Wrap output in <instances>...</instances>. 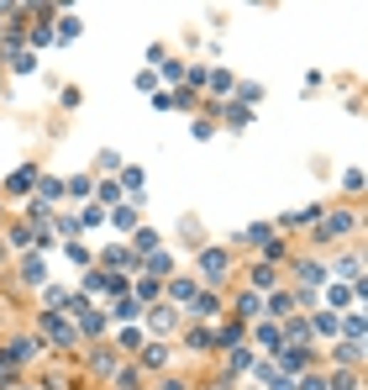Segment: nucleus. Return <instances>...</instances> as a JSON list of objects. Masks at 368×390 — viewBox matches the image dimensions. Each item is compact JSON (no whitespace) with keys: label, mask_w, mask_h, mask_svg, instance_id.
Wrapping results in <instances>:
<instances>
[{"label":"nucleus","mask_w":368,"mask_h":390,"mask_svg":"<svg viewBox=\"0 0 368 390\" xmlns=\"http://www.w3.org/2000/svg\"><path fill=\"white\" fill-rule=\"evenodd\" d=\"M37 164H21V169H11V180H6V195L11 200H32V190H37Z\"/></svg>","instance_id":"nucleus-6"},{"label":"nucleus","mask_w":368,"mask_h":390,"mask_svg":"<svg viewBox=\"0 0 368 390\" xmlns=\"http://www.w3.org/2000/svg\"><path fill=\"white\" fill-rule=\"evenodd\" d=\"M116 185H127L132 206H142V200H147V190H142V169H137V164H127V169H121V180H116Z\"/></svg>","instance_id":"nucleus-19"},{"label":"nucleus","mask_w":368,"mask_h":390,"mask_svg":"<svg viewBox=\"0 0 368 390\" xmlns=\"http://www.w3.org/2000/svg\"><path fill=\"white\" fill-rule=\"evenodd\" d=\"M137 264H142V259H137L127 243H111V248L100 253V264H95V269H111V274H116V269H137Z\"/></svg>","instance_id":"nucleus-10"},{"label":"nucleus","mask_w":368,"mask_h":390,"mask_svg":"<svg viewBox=\"0 0 368 390\" xmlns=\"http://www.w3.org/2000/svg\"><path fill=\"white\" fill-rule=\"evenodd\" d=\"M137 354H142L137 364H142V369H153V374H158V369H169V359H174V354H169V343H142Z\"/></svg>","instance_id":"nucleus-12"},{"label":"nucleus","mask_w":368,"mask_h":390,"mask_svg":"<svg viewBox=\"0 0 368 390\" xmlns=\"http://www.w3.org/2000/svg\"><path fill=\"white\" fill-rule=\"evenodd\" d=\"M358 211H321V222H316V232H310V243L326 248V243H337V237H358Z\"/></svg>","instance_id":"nucleus-1"},{"label":"nucleus","mask_w":368,"mask_h":390,"mask_svg":"<svg viewBox=\"0 0 368 390\" xmlns=\"http://www.w3.org/2000/svg\"><path fill=\"white\" fill-rule=\"evenodd\" d=\"M79 222H85V227H100L105 211H100V206H79Z\"/></svg>","instance_id":"nucleus-43"},{"label":"nucleus","mask_w":368,"mask_h":390,"mask_svg":"<svg viewBox=\"0 0 368 390\" xmlns=\"http://www.w3.org/2000/svg\"><path fill=\"white\" fill-rule=\"evenodd\" d=\"M74 332H85V338H100V332H105V312H95V306H90L85 317H74Z\"/></svg>","instance_id":"nucleus-23"},{"label":"nucleus","mask_w":368,"mask_h":390,"mask_svg":"<svg viewBox=\"0 0 368 390\" xmlns=\"http://www.w3.org/2000/svg\"><path fill=\"white\" fill-rule=\"evenodd\" d=\"M32 237H37V227H11V248H26V243H32Z\"/></svg>","instance_id":"nucleus-39"},{"label":"nucleus","mask_w":368,"mask_h":390,"mask_svg":"<svg viewBox=\"0 0 368 390\" xmlns=\"http://www.w3.org/2000/svg\"><path fill=\"white\" fill-rule=\"evenodd\" d=\"M58 101H63V111H74V106H79V90H74V85H63V90H58Z\"/></svg>","instance_id":"nucleus-47"},{"label":"nucleus","mask_w":368,"mask_h":390,"mask_svg":"<svg viewBox=\"0 0 368 390\" xmlns=\"http://www.w3.org/2000/svg\"><path fill=\"white\" fill-rule=\"evenodd\" d=\"M231 312H237V322H242V327H248V322H263V295L242 290L237 301H231Z\"/></svg>","instance_id":"nucleus-11"},{"label":"nucleus","mask_w":368,"mask_h":390,"mask_svg":"<svg viewBox=\"0 0 368 390\" xmlns=\"http://www.w3.org/2000/svg\"><path fill=\"white\" fill-rule=\"evenodd\" d=\"M200 279L206 285H226V274H231V253L226 248H200Z\"/></svg>","instance_id":"nucleus-3"},{"label":"nucleus","mask_w":368,"mask_h":390,"mask_svg":"<svg viewBox=\"0 0 368 390\" xmlns=\"http://www.w3.org/2000/svg\"><path fill=\"white\" fill-rule=\"evenodd\" d=\"M295 285L300 290H321L326 285V259H295Z\"/></svg>","instance_id":"nucleus-8"},{"label":"nucleus","mask_w":368,"mask_h":390,"mask_svg":"<svg viewBox=\"0 0 368 390\" xmlns=\"http://www.w3.org/2000/svg\"><path fill=\"white\" fill-rule=\"evenodd\" d=\"M189 132H195V138H200V143H206V138H211V132H216V122H211V116H195V122H189Z\"/></svg>","instance_id":"nucleus-42"},{"label":"nucleus","mask_w":368,"mask_h":390,"mask_svg":"<svg viewBox=\"0 0 368 390\" xmlns=\"http://www.w3.org/2000/svg\"><path fill=\"white\" fill-rule=\"evenodd\" d=\"M142 317H147V332H163V338L179 327V306H169V301H153Z\"/></svg>","instance_id":"nucleus-7"},{"label":"nucleus","mask_w":368,"mask_h":390,"mask_svg":"<svg viewBox=\"0 0 368 390\" xmlns=\"http://www.w3.org/2000/svg\"><path fill=\"white\" fill-rule=\"evenodd\" d=\"M116 390H142V369H116Z\"/></svg>","instance_id":"nucleus-37"},{"label":"nucleus","mask_w":368,"mask_h":390,"mask_svg":"<svg viewBox=\"0 0 368 390\" xmlns=\"http://www.w3.org/2000/svg\"><path fill=\"white\" fill-rule=\"evenodd\" d=\"M90 369H95V374H116L121 364H116V354H111V348H95V359H90Z\"/></svg>","instance_id":"nucleus-33"},{"label":"nucleus","mask_w":368,"mask_h":390,"mask_svg":"<svg viewBox=\"0 0 368 390\" xmlns=\"http://www.w3.org/2000/svg\"><path fill=\"white\" fill-rule=\"evenodd\" d=\"M69 264H95V253H90L85 243H79V237H74V243H69Z\"/></svg>","instance_id":"nucleus-41"},{"label":"nucleus","mask_w":368,"mask_h":390,"mask_svg":"<svg viewBox=\"0 0 368 390\" xmlns=\"http://www.w3.org/2000/svg\"><path fill=\"white\" fill-rule=\"evenodd\" d=\"M142 269H147V274H153L158 285H163V279L174 274V253H169V248H163V253H147V259H142Z\"/></svg>","instance_id":"nucleus-18"},{"label":"nucleus","mask_w":368,"mask_h":390,"mask_svg":"<svg viewBox=\"0 0 368 390\" xmlns=\"http://www.w3.org/2000/svg\"><path fill=\"white\" fill-rule=\"evenodd\" d=\"M274 232H279L274 222H253L248 232H237V237H242V243H248V248H263V243H268V237H274Z\"/></svg>","instance_id":"nucleus-25"},{"label":"nucleus","mask_w":368,"mask_h":390,"mask_svg":"<svg viewBox=\"0 0 368 390\" xmlns=\"http://www.w3.org/2000/svg\"><path fill=\"white\" fill-rule=\"evenodd\" d=\"M11 69H16V74H37V53H32V48L11 53Z\"/></svg>","instance_id":"nucleus-34"},{"label":"nucleus","mask_w":368,"mask_h":390,"mask_svg":"<svg viewBox=\"0 0 368 390\" xmlns=\"http://www.w3.org/2000/svg\"><path fill=\"white\" fill-rule=\"evenodd\" d=\"M237 101L248 106V101H263V85H237Z\"/></svg>","instance_id":"nucleus-44"},{"label":"nucleus","mask_w":368,"mask_h":390,"mask_svg":"<svg viewBox=\"0 0 368 390\" xmlns=\"http://www.w3.org/2000/svg\"><path fill=\"white\" fill-rule=\"evenodd\" d=\"M310 338H337V312H316V322H310Z\"/></svg>","instance_id":"nucleus-29"},{"label":"nucleus","mask_w":368,"mask_h":390,"mask_svg":"<svg viewBox=\"0 0 368 390\" xmlns=\"http://www.w3.org/2000/svg\"><path fill=\"white\" fill-rule=\"evenodd\" d=\"M111 317H116V327H132V322L142 317V306L132 301V295H116V306H111Z\"/></svg>","instance_id":"nucleus-22"},{"label":"nucleus","mask_w":368,"mask_h":390,"mask_svg":"<svg viewBox=\"0 0 368 390\" xmlns=\"http://www.w3.org/2000/svg\"><path fill=\"white\" fill-rule=\"evenodd\" d=\"M206 85L216 90V96H226V90H231V74H226V69H211V74H206Z\"/></svg>","instance_id":"nucleus-38"},{"label":"nucleus","mask_w":368,"mask_h":390,"mask_svg":"<svg viewBox=\"0 0 368 390\" xmlns=\"http://www.w3.org/2000/svg\"><path fill=\"white\" fill-rule=\"evenodd\" d=\"M63 195H69V200H79V206H90L95 180H90V174H74V180H63Z\"/></svg>","instance_id":"nucleus-20"},{"label":"nucleus","mask_w":368,"mask_h":390,"mask_svg":"<svg viewBox=\"0 0 368 390\" xmlns=\"http://www.w3.org/2000/svg\"><path fill=\"white\" fill-rule=\"evenodd\" d=\"M11 380H16V369H11V359H6V354H0V390H6Z\"/></svg>","instance_id":"nucleus-50"},{"label":"nucleus","mask_w":368,"mask_h":390,"mask_svg":"<svg viewBox=\"0 0 368 390\" xmlns=\"http://www.w3.org/2000/svg\"><path fill=\"white\" fill-rule=\"evenodd\" d=\"M95 200H100V211L121 206V185H116V180H100V185H95Z\"/></svg>","instance_id":"nucleus-27"},{"label":"nucleus","mask_w":368,"mask_h":390,"mask_svg":"<svg viewBox=\"0 0 368 390\" xmlns=\"http://www.w3.org/2000/svg\"><path fill=\"white\" fill-rule=\"evenodd\" d=\"M258 343H263V348H274V354H279V348H284V332H279V322H258Z\"/></svg>","instance_id":"nucleus-28"},{"label":"nucleus","mask_w":368,"mask_h":390,"mask_svg":"<svg viewBox=\"0 0 368 390\" xmlns=\"http://www.w3.org/2000/svg\"><path fill=\"white\" fill-rule=\"evenodd\" d=\"M342 185H347V195H358V190H363V174H358V169H347V174H342Z\"/></svg>","instance_id":"nucleus-46"},{"label":"nucleus","mask_w":368,"mask_h":390,"mask_svg":"<svg viewBox=\"0 0 368 390\" xmlns=\"http://www.w3.org/2000/svg\"><path fill=\"white\" fill-rule=\"evenodd\" d=\"M226 359H231V364H226L231 374H242V369H253V364H258V354H253V348H231Z\"/></svg>","instance_id":"nucleus-32"},{"label":"nucleus","mask_w":368,"mask_h":390,"mask_svg":"<svg viewBox=\"0 0 368 390\" xmlns=\"http://www.w3.org/2000/svg\"><path fill=\"white\" fill-rule=\"evenodd\" d=\"M326 274H342L347 285H358V279H363V259H358V253H342L337 264H326Z\"/></svg>","instance_id":"nucleus-13"},{"label":"nucleus","mask_w":368,"mask_h":390,"mask_svg":"<svg viewBox=\"0 0 368 390\" xmlns=\"http://www.w3.org/2000/svg\"><path fill=\"white\" fill-rule=\"evenodd\" d=\"M100 169H105V174H121V158H116V148H105V153H100Z\"/></svg>","instance_id":"nucleus-45"},{"label":"nucleus","mask_w":368,"mask_h":390,"mask_svg":"<svg viewBox=\"0 0 368 390\" xmlns=\"http://www.w3.org/2000/svg\"><path fill=\"white\" fill-rule=\"evenodd\" d=\"M248 279H253V295H258V290H279V269H274V264H263V259L248 269Z\"/></svg>","instance_id":"nucleus-14"},{"label":"nucleus","mask_w":368,"mask_h":390,"mask_svg":"<svg viewBox=\"0 0 368 390\" xmlns=\"http://www.w3.org/2000/svg\"><path fill=\"white\" fill-rule=\"evenodd\" d=\"M21 285H48V259H43V253L21 259Z\"/></svg>","instance_id":"nucleus-16"},{"label":"nucleus","mask_w":368,"mask_h":390,"mask_svg":"<svg viewBox=\"0 0 368 390\" xmlns=\"http://www.w3.org/2000/svg\"><path fill=\"white\" fill-rule=\"evenodd\" d=\"M195 290H200V285H195L189 274H174V279H169V295H163V301H169V306H174V301H184V306H189V301H195Z\"/></svg>","instance_id":"nucleus-17"},{"label":"nucleus","mask_w":368,"mask_h":390,"mask_svg":"<svg viewBox=\"0 0 368 390\" xmlns=\"http://www.w3.org/2000/svg\"><path fill=\"white\" fill-rule=\"evenodd\" d=\"M48 354V343L43 338H16L6 348V359H11V369H26V364H37V359Z\"/></svg>","instance_id":"nucleus-5"},{"label":"nucleus","mask_w":368,"mask_h":390,"mask_svg":"<svg viewBox=\"0 0 368 390\" xmlns=\"http://www.w3.org/2000/svg\"><path fill=\"white\" fill-rule=\"evenodd\" d=\"M153 111H174V96H169V90H153Z\"/></svg>","instance_id":"nucleus-48"},{"label":"nucleus","mask_w":368,"mask_h":390,"mask_svg":"<svg viewBox=\"0 0 368 390\" xmlns=\"http://www.w3.org/2000/svg\"><path fill=\"white\" fill-rule=\"evenodd\" d=\"M116 348H121V354H137V348H142V332H137V327H116Z\"/></svg>","instance_id":"nucleus-31"},{"label":"nucleus","mask_w":368,"mask_h":390,"mask_svg":"<svg viewBox=\"0 0 368 390\" xmlns=\"http://www.w3.org/2000/svg\"><path fill=\"white\" fill-rule=\"evenodd\" d=\"M43 301H48V312H63V306H69V290H63V285H48Z\"/></svg>","instance_id":"nucleus-36"},{"label":"nucleus","mask_w":368,"mask_h":390,"mask_svg":"<svg viewBox=\"0 0 368 390\" xmlns=\"http://www.w3.org/2000/svg\"><path fill=\"white\" fill-rule=\"evenodd\" d=\"M132 253H137V259L158 253V232H153V227H137V232H132Z\"/></svg>","instance_id":"nucleus-26"},{"label":"nucleus","mask_w":368,"mask_h":390,"mask_svg":"<svg viewBox=\"0 0 368 390\" xmlns=\"http://www.w3.org/2000/svg\"><path fill=\"white\" fill-rule=\"evenodd\" d=\"M37 200H43V206H58L63 200V180L58 174H37Z\"/></svg>","instance_id":"nucleus-15"},{"label":"nucleus","mask_w":368,"mask_h":390,"mask_svg":"<svg viewBox=\"0 0 368 390\" xmlns=\"http://www.w3.org/2000/svg\"><path fill=\"white\" fill-rule=\"evenodd\" d=\"M0 259H6V248H0Z\"/></svg>","instance_id":"nucleus-51"},{"label":"nucleus","mask_w":368,"mask_h":390,"mask_svg":"<svg viewBox=\"0 0 368 390\" xmlns=\"http://www.w3.org/2000/svg\"><path fill=\"white\" fill-rule=\"evenodd\" d=\"M221 295H216V290H195V301H189V317H195V327H206V322L211 317H221Z\"/></svg>","instance_id":"nucleus-9"},{"label":"nucleus","mask_w":368,"mask_h":390,"mask_svg":"<svg viewBox=\"0 0 368 390\" xmlns=\"http://www.w3.org/2000/svg\"><path fill=\"white\" fill-rule=\"evenodd\" d=\"M53 227H58L63 237H74V232H79V222H74V217H53Z\"/></svg>","instance_id":"nucleus-49"},{"label":"nucleus","mask_w":368,"mask_h":390,"mask_svg":"<svg viewBox=\"0 0 368 390\" xmlns=\"http://www.w3.org/2000/svg\"><path fill=\"white\" fill-rule=\"evenodd\" d=\"M310 364H316V354H310V348H279V374H284V380L310 374Z\"/></svg>","instance_id":"nucleus-4"},{"label":"nucleus","mask_w":368,"mask_h":390,"mask_svg":"<svg viewBox=\"0 0 368 390\" xmlns=\"http://www.w3.org/2000/svg\"><path fill=\"white\" fill-rule=\"evenodd\" d=\"M79 32H85V21H79L74 11H63V16H58V26H53V43H74Z\"/></svg>","instance_id":"nucleus-21"},{"label":"nucleus","mask_w":368,"mask_h":390,"mask_svg":"<svg viewBox=\"0 0 368 390\" xmlns=\"http://www.w3.org/2000/svg\"><path fill=\"white\" fill-rule=\"evenodd\" d=\"M352 301V285H326V312H342Z\"/></svg>","instance_id":"nucleus-30"},{"label":"nucleus","mask_w":368,"mask_h":390,"mask_svg":"<svg viewBox=\"0 0 368 390\" xmlns=\"http://www.w3.org/2000/svg\"><path fill=\"white\" fill-rule=\"evenodd\" d=\"M153 74H163V79H169V85H179V79H184V63H179V58H163V63H158Z\"/></svg>","instance_id":"nucleus-35"},{"label":"nucleus","mask_w":368,"mask_h":390,"mask_svg":"<svg viewBox=\"0 0 368 390\" xmlns=\"http://www.w3.org/2000/svg\"><path fill=\"white\" fill-rule=\"evenodd\" d=\"M37 332H43V338H53L58 348H74V343H79L74 322L63 317V312H37Z\"/></svg>","instance_id":"nucleus-2"},{"label":"nucleus","mask_w":368,"mask_h":390,"mask_svg":"<svg viewBox=\"0 0 368 390\" xmlns=\"http://www.w3.org/2000/svg\"><path fill=\"white\" fill-rule=\"evenodd\" d=\"M105 217H111L116 232H137V206H111Z\"/></svg>","instance_id":"nucleus-24"},{"label":"nucleus","mask_w":368,"mask_h":390,"mask_svg":"<svg viewBox=\"0 0 368 390\" xmlns=\"http://www.w3.org/2000/svg\"><path fill=\"white\" fill-rule=\"evenodd\" d=\"M184 343H189V348H211V327H189Z\"/></svg>","instance_id":"nucleus-40"}]
</instances>
